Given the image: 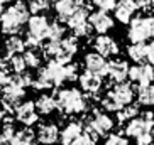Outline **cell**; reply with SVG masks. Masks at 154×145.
<instances>
[{
  "label": "cell",
  "instance_id": "cell-1",
  "mask_svg": "<svg viewBox=\"0 0 154 145\" xmlns=\"http://www.w3.org/2000/svg\"><path fill=\"white\" fill-rule=\"evenodd\" d=\"M56 106L61 115H80L90 108V101L85 93H82L76 88H61L54 93Z\"/></svg>",
  "mask_w": 154,
  "mask_h": 145
},
{
  "label": "cell",
  "instance_id": "cell-2",
  "mask_svg": "<svg viewBox=\"0 0 154 145\" xmlns=\"http://www.w3.org/2000/svg\"><path fill=\"white\" fill-rule=\"evenodd\" d=\"M31 12H29L27 4L24 2H15L5 9L4 15L0 17V32L4 36H19V32L22 31L24 24L29 22L31 19Z\"/></svg>",
  "mask_w": 154,
  "mask_h": 145
},
{
  "label": "cell",
  "instance_id": "cell-3",
  "mask_svg": "<svg viewBox=\"0 0 154 145\" xmlns=\"http://www.w3.org/2000/svg\"><path fill=\"white\" fill-rule=\"evenodd\" d=\"M127 37L131 44H146V41H154V17L151 15H137L129 24Z\"/></svg>",
  "mask_w": 154,
  "mask_h": 145
},
{
  "label": "cell",
  "instance_id": "cell-4",
  "mask_svg": "<svg viewBox=\"0 0 154 145\" xmlns=\"http://www.w3.org/2000/svg\"><path fill=\"white\" fill-rule=\"evenodd\" d=\"M83 118L95 128V132L100 137H109L112 128H113V125H115L113 118L110 117L109 113L102 111L100 108H93L90 115H83Z\"/></svg>",
  "mask_w": 154,
  "mask_h": 145
},
{
  "label": "cell",
  "instance_id": "cell-5",
  "mask_svg": "<svg viewBox=\"0 0 154 145\" xmlns=\"http://www.w3.org/2000/svg\"><path fill=\"white\" fill-rule=\"evenodd\" d=\"M152 123H154V113L152 111H146V113L139 115L137 118H134V120H131L127 123L125 133H127V137H132V138L137 140L139 137L151 133Z\"/></svg>",
  "mask_w": 154,
  "mask_h": 145
},
{
  "label": "cell",
  "instance_id": "cell-6",
  "mask_svg": "<svg viewBox=\"0 0 154 145\" xmlns=\"http://www.w3.org/2000/svg\"><path fill=\"white\" fill-rule=\"evenodd\" d=\"M136 91L137 90H134V86H132L131 83L124 81V83H119V84L110 86V91L107 93V96L115 105H119L120 110H122L127 105H132V101L136 98Z\"/></svg>",
  "mask_w": 154,
  "mask_h": 145
},
{
  "label": "cell",
  "instance_id": "cell-7",
  "mask_svg": "<svg viewBox=\"0 0 154 145\" xmlns=\"http://www.w3.org/2000/svg\"><path fill=\"white\" fill-rule=\"evenodd\" d=\"M129 79L132 83H137L139 86H147L152 84L154 81V66H151L149 63H140L134 64L129 69Z\"/></svg>",
  "mask_w": 154,
  "mask_h": 145
},
{
  "label": "cell",
  "instance_id": "cell-8",
  "mask_svg": "<svg viewBox=\"0 0 154 145\" xmlns=\"http://www.w3.org/2000/svg\"><path fill=\"white\" fill-rule=\"evenodd\" d=\"M15 120L27 128H31V125L37 123L39 113H37V110H36V103L31 100L22 101V103L19 105V108L15 110Z\"/></svg>",
  "mask_w": 154,
  "mask_h": 145
},
{
  "label": "cell",
  "instance_id": "cell-9",
  "mask_svg": "<svg viewBox=\"0 0 154 145\" xmlns=\"http://www.w3.org/2000/svg\"><path fill=\"white\" fill-rule=\"evenodd\" d=\"M59 127L53 122H42L36 130V138L42 145H54L59 140Z\"/></svg>",
  "mask_w": 154,
  "mask_h": 145
},
{
  "label": "cell",
  "instance_id": "cell-10",
  "mask_svg": "<svg viewBox=\"0 0 154 145\" xmlns=\"http://www.w3.org/2000/svg\"><path fill=\"white\" fill-rule=\"evenodd\" d=\"M78 81H80V86L85 91V95L88 96H98L100 90L103 86V79L102 76H97L90 71H83L80 76H78Z\"/></svg>",
  "mask_w": 154,
  "mask_h": 145
},
{
  "label": "cell",
  "instance_id": "cell-11",
  "mask_svg": "<svg viewBox=\"0 0 154 145\" xmlns=\"http://www.w3.org/2000/svg\"><path fill=\"white\" fill-rule=\"evenodd\" d=\"M129 69H131V66L125 59L120 58L112 59V61H109V66H107V76L115 84H119V83H124L129 78Z\"/></svg>",
  "mask_w": 154,
  "mask_h": 145
},
{
  "label": "cell",
  "instance_id": "cell-12",
  "mask_svg": "<svg viewBox=\"0 0 154 145\" xmlns=\"http://www.w3.org/2000/svg\"><path fill=\"white\" fill-rule=\"evenodd\" d=\"M88 24L91 25V29L100 34V36H105V32H109L110 29H113V19L110 17L107 12H102V10H95L91 12L90 17H88Z\"/></svg>",
  "mask_w": 154,
  "mask_h": 145
},
{
  "label": "cell",
  "instance_id": "cell-13",
  "mask_svg": "<svg viewBox=\"0 0 154 145\" xmlns=\"http://www.w3.org/2000/svg\"><path fill=\"white\" fill-rule=\"evenodd\" d=\"M93 49L97 54H100L102 58H110V56H117L120 52L119 44L115 42V39L110 36H98L93 39Z\"/></svg>",
  "mask_w": 154,
  "mask_h": 145
},
{
  "label": "cell",
  "instance_id": "cell-14",
  "mask_svg": "<svg viewBox=\"0 0 154 145\" xmlns=\"http://www.w3.org/2000/svg\"><path fill=\"white\" fill-rule=\"evenodd\" d=\"M83 64H85V71H90L97 76H107V66L109 61L105 58H102L100 54L93 52H86L83 58Z\"/></svg>",
  "mask_w": 154,
  "mask_h": 145
},
{
  "label": "cell",
  "instance_id": "cell-15",
  "mask_svg": "<svg viewBox=\"0 0 154 145\" xmlns=\"http://www.w3.org/2000/svg\"><path fill=\"white\" fill-rule=\"evenodd\" d=\"M82 2H73V0H59L54 4V12L59 24H68V20L73 17V14L80 9Z\"/></svg>",
  "mask_w": 154,
  "mask_h": 145
},
{
  "label": "cell",
  "instance_id": "cell-16",
  "mask_svg": "<svg viewBox=\"0 0 154 145\" xmlns=\"http://www.w3.org/2000/svg\"><path fill=\"white\" fill-rule=\"evenodd\" d=\"M137 2L134 0H122V2H117V9L113 10L115 19L122 24H131L134 14L137 12Z\"/></svg>",
  "mask_w": 154,
  "mask_h": 145
},
{
  "label": "cell",
  "instance_id": "cell-17",
  "mask_svg": "<svg viewBox=\"0 0 154 145\" xmlns=\"http://www.w3.org/2000/svg\"><path fill=\"white\" fill-rule=\"evenodd\" d=\"M83 135V125L80 122H69L64 125V128L59 133L61 145H73V142Z\"/></svg>",
  "mask_w": 154,
  "mask_h": 145
},
{
  "label": "cell",
  "instance_id": "cell-18",
  "mask_svg": "<svg viewBox=\"0 0 154 145\" xmlns=\"http://www.w3.org/2000/svg\"><path fill=\"white\" fill-rule=\"evenodd\" d=\"M5 47V58H12V56H20L26 52V41L20 36H10L4 44Z\"/></svg>",
  "mask_w": 154,
  "mask_h": 145
},
{
  "label": "cell",
  "instance_id": "cell-19",
  "mask_svg": "<svg viewBox=\"0 0 154 145\" xmlns=\"http://www.w3.org/2000/svg\"><path fill=\"white\" fill-rule=\"evenodd\" d=\"M36 110L39 115H51L54 110H58V106H56V100L53 95H46V93H42V95H39V98H37L36 101Z\"/></svg>",
  "mask_w": 154,
  "mask_h": 145
},
{
  "label": "cell",
  "instance_id": "cell-20",
  "mask_svg": "<svg viewBox=\"0 0 154 145\" xmlns=\"http://www.w3.org/2000/svg\"><path fill=\"white\" fill-rule=\"evenodd\" d=\"M44 68H46V71H48V74H49V78L53 79V83H54V88H59L64 81H66L64 66L58 64L56 61H49V63L44 66Z\"/></svg>",
  "mask_w": 154,
  "mask_h": 145
},
{
  "label": "cell",
  "instance_id": "cell-21",
  "mask_svg": "<svg viewBox=\"0 0 154 145\" xmlns=\"http://www.w3.org/2000/svg\"><path fill=\"white\" fill-rule=\"evenodd\" d=\"M139 106H154V84L139 86L136 91Z\"/></svg>",
  "mask_w": 154,
  "mask_h": 145
},
{
  "label": "cell",
  "instance_id": "cell-22",
  "mask_svg": "<svg viewBox=\"0 0 154 145\" xmlns=\"http://www.w3.org/2000/svg\"><path fill=\"white\" fill-rule=\"evenodd\" d=\"M10 145H36V132L27 127H24L22 130H17Z\"/></svg>",
  "mask_w": 154,
  "mask_h": 145
},
{
  "label": "cell",
  "instance_id": "cell-23",
  "mask_svg": "<svg viewBox=\"0 0 154 145\" xmlns=\"http://www.w3.org/2000/svg\"><path fill=\"white\" fill-rule=\"evenodd\" d=\"M127 54L134 63H144L147 59V44H131L127 47Z\"/></svg>",
  "mask_w": 154,
  "mask_h": 145
},
{
  "label": "cell",
  "instance_id": "cell-24",
  "mask_svg": "<svg viewBox=\"0 0 154 145\" xmlns=\"http://www.w3.org/2000/svg\"><path fill=\"white\" fill-rule=\"evenodd\" d=\"M137 117H139V105H127L117 113L119 123H125V122L129 123L131 120H134Z\"/></svg>",
  "mask_w": 154,
  "mask_h": 145
},
{
  "label": "cell",
  "instance_id": "cell-25",
  "mask_svg": "<svg viewBox=\"0 0 154 145\" xmlns=\"http://www.w3.org/2000/svg\"><path fill=\"white\" fill-rule=\"evenodd\" d=\"M39 51L41 49H27L22 54V58H24V61H26V66H27V68H39L41 58H42V52H39Z\"/></svg>",
  "mask_w": 154,
  "mask_h": 145
},
{
  "label": "cell",
  "instance_id": "cell-26",
  "mask_svg": "<svg viewBox=\"0 0 154 145\" xmlns=\"http://www.w3.org/2000/svg\"><path fill=\"white\" fill-rule=\"evenodd\" d=\"M78 47H80V41H78V37H75L73 34H71V36L63 37V41H61V49H63L64 52L75 56L78 52Z\"/></svg>",
  "mask_w": 154,
  "mask_h": 145
},
{
  "label": "cell",
  "instance_id": "cell-27",
  "mask_svg": "<svg viewBox=\"0 0 154 145\" xmlns=\"http://www.w3.org/2000/svg\"><path fill=\"white\" fill-rule=\"evenodd\" d=\"M64 37V25L54 20L51 22V27H49V34H48V41H54V42H61Z\"/></svg>",
  "mask_w": 154,
  "mask_h": 145
},
{
  "label": "cell",
  "instance_id": "cell-28",
  "mask_svg": "<svg viewBox=\"0 0 154 145\" xmlns=\"http://www.w3.org/2000/svg\"><path fill=\"white\" fill-rule=\"evenodd\" d=\"M29 7V12L34 15H42L46 12V10L51 7V4L48 2V0H31L27 4Z\"/></svg>",
  "mask_w": 154,
  "mask_h": 145
},
{
  "label": "cell",
  "instance_id": "cell-29",
  "mask_svg": "<svg viewBox=\"0 0 154 145\" xmlns=\"http://www.w3.org/2000/svg\"><path fill=\"white\" fill-rule=\"evenodd\" d=\"M9 59V63H10V69H12V72L14 74H20V72L26 71V61H24L22 54L20 56H12V58H7Z\"/></svg>",
  "mask_w": 154,
  "mask_h": 145
},
{
  "label": "cell",
  "instance_id": "cell-30",
  "mask_svg": "<svg viewBox=\"0 0 154 145\" xmlns=\"http://www.w3.org/2000/svg\"><path fill=\"white\" fill-rule=\"evenodd\" d=\"M103 145H129V140L120 133H110L107 137V140L103 142Z\"/></svg>",
  "mask_w": 154,
  "mask_h": 145
},
{
  "label": "cell",
  "instance_id": "cell-31",
  "mask_svg": "<svg viewBox=\"0 0 154 145\" xmlns=\"http://www.w3.org/2000/svg\"><path fill=\"white\" fill-rule=\"evenodd\" d=\"M93 5L98 7V10L107 12V14H109V10L117 9V2H113V0H97V2H93Z\"/></svg>",
  "mask_w": 154,
  "mask_h": 145
},
{
  "label": "cell",
  "instance_id": "cell-32",
  "mask_svg": "<svg viewBox=\"0 0 154 145\" xmlns=\"http://www.w3.org/2000/svg\"><path fill=\"white\" fill-rule=\"evenodd\" d=\"M91 32H93V29H91L90 24H85V25H82L80 29H76V31H73V36L75 37H82V39H88V37H91Z\"/></svg>",
  "mask_w": 154,
  "mask_h": 145
},
{
  "label": "cell",
  "instance_id": "cell-33",
  "mask_svg": "<svg viewBox=\"0 0 154 145\" xmlns=\"http://www.w3.org/2000/svg\"><path fill=\"white\" fill-rule=\"evenodd\" d=\"M137 9H139L140 12H151V10L154 9V2H147V0H140V2H137Z\"/></svg>",
  "mask_w": 154,
  "mask_h": 145
},
{
  "label": "cell",
  "instance_id": "cell-34",
  "mask_svg": "<svg viewBox=\"0 0 154 145\" xmlns=\"http://www.w3.org/2000/svg\"><path fill=\"white\" fill-rule=\"evenodd\" d=\"M151 66H154V41H151L147 44V59H146Z\"/></svg>",
  "mask_w": 154,
  "mask_h": 145
},
{
  "label": "cell",
  "instance_id": "cell-35",
  "mask_svg": "<svg viewBox=\"0 0 154 145\" xmlns=\"http://www.w3.org/2000/svg\"><path fill=\"white\" fill-rule=\"evenodd\" d=\"M9 76H10V74H5L4 71H0V91L4 90L5 84L9 83Z\"/></svg>",
  "mask_w": 154,
  "mask_h": 145
},
{
  "label": "cell",
  "instance_id": "cell-36",
  "mask_svg": "<svg viewBox=\"0 0 154 145\" xmlns=\"http://www.w3.org/2000/svg\"><path fill=\"white\" fill-rule=\"evenodd\" d=\"M7 115H9V113H7V111H5L2 106H0V123H4V120L7 118Z\"/></svg>",
  "mask_w": 154,
  "mask_h": 145
},
{
  "label": "cell",
  "instance_id": "cell-37",
  "mask_svg": "<svg viewBox=\"0 0 154 145\" xmlns=\"http://www.w3.org/2000/svg\"><path fill=\"white\" fill-rule=\"evenodd\" d=\"M5 2H2V0H0V17H2V15H4V12H5Z\"/></svg>",
  "mask_w": 154,
  "mask_h": 145
},
{
  "label": "cell",
  "instance_id": "cell-38",
  "mask_svg": "<svg viewBox=\"0 0 154 145\" xmlns=\"http://www.w3.org/2000/svg\"><path fill=\"white\" fill-rule=\"evenodd\" d=\"M151 137H152V140H154V123H152V127H151Z\"/></svg>",
  "mask_w": 154,
  "mask_h": 145
},
{
  "label": "cell",
  "instance_id": "cell-39",
  "mask_svg": "<svg viewBox=\"0 0 154 145\" xmlns=\"http://www.w3.org/2000/svg\"><path fill=\"white\" fill-rule=\"evenodd\" d=\"M0 59H2V58H0Z\"/></svg>",
  "mask_w": 154,
  "mask_h": 145
}]
</instances>
